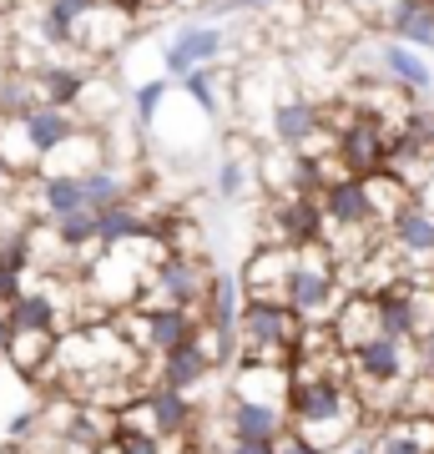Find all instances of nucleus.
<instances>
[{"mask_svg":"<svg viewBox=\"0 0 434 454\" xmlns=\"http://www.w3.org/2000/svg\"><path fill=\"white\" fill-rule=\"evenodd\" d=\"M56 354H61V333H51V328H36V333H16L11 348H5V364L16 369V379H51L56 369Z\"/></svg>","mask_w":434,"mask_h":454,"instance_id":"dca6fc26","label":"nucleus"},{"mask_svg":"<svg viewBox=\"0 0 434 454\" xmlns=\"http://www.w3.org/2000/svg\"><path fill=\"white\" fill-rule=\"evenodd\" d=\"M137 309L146 313V358H157L202 333V313L193 309H172V303H137Z\"/></svg>","mask_w":434,"mask_h":454,"instance_id":"4468645a","label":"nucleus"},{"mask_svg":"<svg viewBox=\"0 0 434 454\" xmlns=\"http://www.w3.org/2000/svg\"><path fill=\"white\" fill-rule=\"evenodd\" d=\"M293 258H298V247H273V243H263L253 258L238 268L242 293H248V298H257V303H283V298H288Z\"/></svg>","mask_w":434,"mask_h":454,"instance_id":"9d476101","label":"nucleus"},{"mask_svg":"<svg viewBox=\"0 0 434 454\" xmlns=\"http://www.w3.org/2000/svg\"><path fill=\"white\" fill-rule=\"evenodd\" d=\"M414 197H419V202H424V207H430V212H434V182H424V187H419V192H414Z\"/></svg>","mask_w":434,"mask_h":454,"instance_id":"bb28decb","label":"nucleus"},{"mask_svg":"<svg viewBox=\"0 0 434 454\" xmlns=\"http://www.w3.org/2000/svg\"><path fill=\"white\" fill-rule=\"evenodd\" d=\"M81 182H86V202H91V212H107V207H116V202H127L131 197V182L122 177V167H112V162L91 167Z\"/></svg>","mask_w":434,"mask_h":454,"instance_id":"aec40b11","label":"nucleus"},{"mask_svg":"<svg viewBox=\"0 0 434 454\" xmlns=\"http://www.w3.org/2000/svg\"><path fill=\"white\" fill-rule=\"evenodd\" d=\"M253 177H257V167L253 162H242V157H223L217 162V197L223 202H238V197H248V187H253Z\"/></svg>","mask_w":434,"mask_h":454,"instance_id":"5701e85b","label":"nucleus"},{"mask_svg":"<svg viewBox=\"0 0 434 454\" xmlns=\"http://www.w3.org/2000/svg\"><path fill=\"white\" fill-rule=\"evenodd\" d=\"M328 328H334V339H338L343 354H354V348L374 343L379 333H384V324H379V298H374V293H349Z\"/></svg>","mask_w":434,"mask_h":454,"instance_id":"2eb2a0df","label":"nucleus"},{"mask_svg":"<svg viewBox=\"0 0 434 454\" xmlns=\"http://www.w3.org/2000/svg\"><path fill=\"white\" fill-rule=\"evenodd\" d=\"M182 97L193 101L202 116H223V91H217V66H202V71H193V76H182Z\"/></svg>","mask_w":434,"mask_h":454,"instance_id":"412c9836","label":"nucleus"},{"mask_svg":"<svg viewBox=\"0 0 434 454\" xmlns=\"http://www.w3.org/2000/svg\"><path fill=\"white\" fill-rule=\"evenodd\" d=\"M142 404L152 414V434L157 439H193L197 419H202L193 394H178V389H167V384H146Z\"/></svg>","mask_w":434,"mask_h":454,"instance_id":"ddd939ff","label":"nucleus"},{"mask_svg":"<svg viewBox=\"0 0 434 454\" xmlns=\"http://www.w3.org/2000/svg\"><path fill=\"white\" fill-rule=\"evenodd\" d=\"M172 86H178L172 76H152V82H142L137 91H131V112H137L142 127H152V121L162 116V106H167V97H172Z\"/></svg>","mask_w":434,"mask_h":454,"instance_id":"4be33fe9","label":"nucleus"},{"mask_svg":"<svg viewBox=\"0 0 434 454\" xmlns=\"http://www.w3.org/2000/svg\"><path fill=\"white\" fill-rule=\"evenodd\" d=\"M288 429L304 434L319 454H334L369 429V409L349 379H304L288 394Z\"/></svg>","mask_w":434,"mask_h":454,"instance_id":"f257e3e1","label":"nucleus"},{"mask_svg":"<svg viewBox=\"0 0 434 454\" xmlns=\"http://www.w3.org/2000/svg\"><path fill=\"white\" fill-rule=\"evenodd\" d=\"M223 51H227V31L217 20H182L172 31V41L162 46V76L182 82V76H193L202 66H217Z\"/></svg>","mask_w":434,"mask_h":454,"instance_id":"423d86ee","label":"nucleus"},{"mask_svg":"<svg viewBox=\"0 0 434 454\" xmlns=\"http://www.w3.org/2000/svg\"><path fill=\"white\" fill-rule=\"evenodd\" d=\"M212 373H217V358H212L208 339L197 333V339L178 343V348H167V354H157V379H146V384H167V389H178V394H193L208 384Z\"/></svg>","mask_w":434,"mask_h":454,"instance_id":"6e6552de","label":"nucleus"},{"mask_svg":"<svg viewBox=\"0 0 434 454\" xmlns=\"http://www.w3.org/2000/svg\"><path fill=\"white\" fill-rule=\"evenodd\" d=\"M384 238H389V247L409 262V273H434V212L424 207L419 197L384 227Z\"/></svg>","mask_w":434,"mask_h":454,"instance_id":"1a4fd4ad","label":"nucleus"},{"mask_svg":"<svg viewBox=\"0 0 434 454\" xmlns=\"http://www.w3.org/2000/svg\"><path fill=\"white\" fill-rule=\"evenodd\" d=\"M223 434L227 439H253V444H278L288 434V409L283 404H257V399H242V394H227L223 404Z\"/></svg>","mask_w":434,"mask_h":454,"instance_id":"0eeeda50","label":"nucleus"},{"mask_svg":"<svg viewBox=\"0 0 434 454\" xmlns=\"http://www.w3.org/2000/svg\"><path fill=\"white\" fill-rule=\"evenodd\" d=\"M304 318L288 303H257L248 298L238 318V364H293V348L304 339Z\"/></svg>","mask_w":434,"mask_h":454,"instance_id":"f03ea898","label":"nucleus"},{"mask_svg":"<svg viewBox=\"0 0 434 454\" xmlns=\"http://www.w3.org/2000/svg\"><path fill=\"white\" fill-rule=\"evenodd\" d=\"M414 354H419V373H430L434 379V324L414 339Z\"/></svg>","mask_w":434,"mask_h":454,"instance_id":"393cba45","label":"nucleus"},{"mask_svg":"<svg viewBox=\"0 0 434 454\" xmlns=\"http://www.w3.org/2000/svg\"><path fill=\"white\" fill-rule=\"evenodd\" d=\"M374 56H379V76H384L394 91H409L414 101H424L434 91V66H430L424 51H414V46H404V41H394V35H384Z\"/></svg>","mask_w":434,"mask_h":454,"instance_id":"9b49d317","label":"nucleus"},{"mask_svg":"<svg viewBox=\"0 0 434 454\" xmlns=\"http://www.w3.org/2000/svg\"><path fill=\"white\" fill-rule=\"evenodd\" d=\"M328 106L313 101L308 91H288L268 106V137L273 146H288V152H319V137H328Z\"/></svg>","mask_w":434,"mask_h":454,"instance_id":"39448f33","label":"nucleus"},{"mask_svg":"<svg viewBox=\"0 0 434 454\" xmlns=\"http://www.w3.org/2000/svg\"><path fill=\"white\" fill-rule=\"evenodd\" d=\"M384 35H394V41H404L414 51H434V5L430 0H399Z\"/></svg>","mask_w":434,"mask_h":454,"instance_id":"6ab92c4d","label":"nucleus"},{"mask_svg":"<svg viewBox=\"0 0 434 454\" xmlns=\"http://www.w3.org/2000/svg\"><path fill=\"white\" fill-rule=\"evenodd\" d=\"M343 278H338V262L319 247H298V258H293V273H288V303L304 324H334V313L343 309Z\"/></svg>","mask_w":434,"mask_h":454,"instance_id":"7ed1b4c3","label":"nucleus"},{"mask_svg":"<svg viewBox=\"0 0 434 454\" xmlns=\"http://www.w3.org/2000/svg\"><path fill=\"white\" fill-rule=\"evenodd\" d=\"M334 454H369V434L349 439V444H343V450H334Z\"/></svg>","mask_w":434,"mask_h":454,"instance_id":"a878e982","label":"nucleus"},{"mask_svg":"<svg viewBox=\"0 0 434 454\" xmlns=\"http://www.w3.org/2000/svg\"><path fill=\"white\" fill-rule=\"evenodd\" d=\"M20 127H26V137H31L41 167H46L61 146H71L81 137V116L71 112V106H56V101H36L31 112L20 116Z\"/></svg>","mask_w":434,"mask_h":454,"instance_id":"f8f14e48","label":"nucleus"},{"mask_svg":"<svg viewBox=\"0 0 434 454\" xmlns=\"http://www.w3.org/2000/svg\"><path fill=\"white\" fill-rule=\"evenodd\" d=\"M5 318H11V328H16V333H36V328L61 333V298L51 293L46 278H36V283H26V293H20L16 303L5 309Z\"/></svg>","mask_w":434,"mask_h":454,"instance_id":"f3484780","label":"nucleus"},{"mask_svg":"<svg viewBox=\"0 0 434 454\" xmlns=\"http://www.w3.org/2000/svg\"><path fill=\"white\" fill-rule=\"evenodd\" d=\"M41 212H46V223H66V217H81V212H91L86 202V182L71 177V172H41Z\"/></svg>","mask_w":434,"mask_h":454,"instance_id":"a211bd4d","label":"nucleus"},{"mask_svg":"<svg viewBox=\"0 0 434 454\" xmlns=\"http://www.w3.org/2000/svg\"><path fill=\"white\" fill-rule=\"evenodd\" d=\"M212 273H217V268H208L202 253H162V258L146 268V288H142L137 303H172V309L202 313Z\"/></svg>","mask_w":434,"mask_h":454,"instance_id":"20e7f679","label":"nucleus"},{"mask_svg":"<svg viewBox=\"0 0 434 454\" xmlns=\"http://www.w3.org/2000/svg\"><path fill=\"white\" fill-rule=\"evenodd\" d=\"M122 454H167V439H152V434H116Z\"/></svg>","mask_w":434,"mask_h":454,"instance_id":"b1692460","label":"nucleus"}]
</instances>
